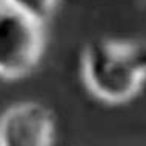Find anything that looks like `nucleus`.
Listing matches in <instances>:
<instances>
[{
    "mask_svg": "<svg viewBox=\"0 0 146 146\" xmlns=\"http://www.w3.org/2000/svg\"><path fill=\"white\" fill-rule=\"evenodd\" d=\"M83 77L94 96L108 103H123L139 92L146 72L132 43L98 38L85 49Z\"/></svg>",
    "mask_w": 146,
    "mask_h": 146,
    "instance_id": "obj_1",
    "label": "nucleus"
},
{
    "mask_svg": "<svg viewBox=\"0 0 146 146\" xmlns=\"http://www.w3.org/2000/svg\"><path fill=\"white\" fill-rule=\"evenodd\" d=\"M43 23L0 0V76L29 74L43 52Z\"/></svg>",
    "mask_w": 146,
    "mask_h": 146,
    "instance_id": "obj_2",
    "label": "nucleus"
},
{
    "mask_svg": "<svg viewBox=\"0 0 146 146\" xmlns=\"http://www.w3.org/2000/svg\"><path fill=\"white\" fill-rule=\"evenodd\" d=\"M52 139L54 117L42 103H19L0 117V146H51Z\"/></svg>",
    "mask_w": 146,
    "mask_h": 146,
    "instance_id": "obj_3",
    "label": "nucleus"
},
{
    "mask_svg": "<svg viewBox=\"0 0 146 146\" xmlns=\"http://www.w3.org/2000/svg\"><path fill=\"white\" fill-rule=\"evenodd\" d=\"M15 9L34 17L38 22H45L52 14L57 0H2Z\"/></svg>",
    "mask_w": 146,
    "mask_h": 146,
    "instance_id": "obj_4",
    "label": "nucleus"
},
{
    "mask_svg": "<svg viewBox=\"0 0 146 146\" xmlns=\"http://www.w3.org/2000/svg\"><path fill=\"white\" fill-rule=\"evenodd\" d=\"M134 46V51H135V56L139 58L140 65L143 66L145 72H146V42H137V43H132Z\"/></svg>",
    "mask_w": 146,
    "mask_h": 146,
    "instance_id": "obj_5",
    "label": "nucleus"
}]
</instances>
